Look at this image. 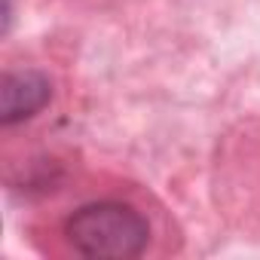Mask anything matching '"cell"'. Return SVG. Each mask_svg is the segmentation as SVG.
I'll return each instance as SVG.
<instances>
[{"label":"cell","mask_w":260,"mask_h":260,"mask_svg":"<svg viewBox=\"0 0 260 260\" xmlns=\"http://www.w3.org/2000/svg\"><path fill=\"white\" fill-rule=\"evenodd\" d=\"M147 236V220L119 202L86 205L68 220V242L86 257H138Z\"/></svg>","instance_id":"cell-1"},{"label":"cell","mask_w":260,"mask_h":260,"mask_svg":"<svg viewBox=\"0 0 260 260\" xmlns=\"http://www.w3.org/2000/svg\"><path fill=\"white\" fill-rule=\"evenodd\" d=\"M49 95H52V86L43 74H37V71L7 74L4 83H0V119L7 125L28 119L46 107Z\"/></svg>","instance_id":"cell-2"}]
</instances>
